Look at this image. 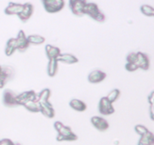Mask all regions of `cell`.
Here are the masks:
<instances>
[{"label": "cell", "mask_w": 154, "mask_h": 145, "mask_svg": "<svg viewBox=\"0 0 154 145\" xmlns=\"http://www.w3.org/2000/svg\"><path fill=\"white\" fill-rule=\"evenodd\" d=\"M148 101H149V104L154 103V91H152L148 96Z\"/></svg>", "instance_id": "cell-30"}, {"label": "cell", "mask_w": 154, "mask_h": 145, "mask_svg": "<svg viewBox=\"0 0 154 145\" xmlns=\"http://www.w3.org/2000/svg\"><path fill=\"white\" fill-rule=\"evenodd\" d=\"M150 119H152V121H154V115H150Z\"/></svg>", "instance_id": "cell-31"}, {"label": "cell", "mask_w": 154, "mask_h": 145, "mask_svg": "<svg viewBox=\"0 0 154 145\" xmlns=\"http://www.w3.org/2000/svg\"><path fill=\"white\" fill-rule=\"evenodd\" d=\"M134 131L137 133L138 134H140V136L143 135L144 134H146L149 130L146 128V127H145L143 125H136L134 126Z\"/></svg>", "instance_id": "cell-27"}, {"label": "cell", "mask_w": 154, "mask_h": 145, "mask_svg": "<svg viewBox=\"0 0 154 145\" xmlns=\"http://www.w3.org/2000/svg\"><path fill=\"white\" fill-rule=\"evenodd\" d=\"M84 13L91 19L99 23H103L106 20L105 14L101 12V11L99 9L98 5L94 2H87Z\"/></svg>", "instance_id": "cell-3"}, {"label": "cell", "mask_w": 154, "mask_h": 145, "mask_svg": "<svg viewBox=\"0 0 154 145\" xmlns=\"http://www.w3.org/2000/svg\"><path fill=\"white\" fill-rule=\"evenodd\" d=\"M140 11H141L142 14H143L144 15L148 16V17H152L153 16L154 14V8L152 6L148 5H143L140 6Z\"/></svg>", "instance_id": "cell-25"}, {"label": "cell", "mask_w": 154, "mask_h": 145, "mask_svg": "<svg viewBox=\"0 0 154 145\" xmlns=\"http://www.w3.org/2000/svg\"><path fill=\"white\" fill-rule=\"evenodd\" d=\"M24 4L9 2L8 6L4 10V13L7 15H18L23 11Z\"/></svg>", "instance_id": "cell-14"}, {"label": "cell", "mask_w": 154, "mask_h": 145, "mask_svg": "<svg viewBox=\"0 0 154 145\" xmlns=\"http://www.w3.org/2000/svg\"><path fill=\"white\" fill-rule=\"evenodd\" d=\"M16 50H17V43L16 38H11L8 39L6 42V45L5 48V55L9 57L11 56Z\"/></svg>", "instance_id": "cell-17"}, {"label": "cell", "mask_w": 154, "mask_h": 145, "mask_svg": "<svg viewBox=\"0 0 154 145\" xmlns=\"http://www.w3.org/2000/svg\"><path fill=\"white\" fill-rule=\"evenodd\" d=\"M60 49L58 47L54 46L51 45H45V54L48 57V60H57V57L60 55Z\"/></svg>", "instance_id": "cell-16"}, {"label": "cell", "mask_w": 154, "mask_h": 145, "mask_svg": "<svg viewBox=\"0 0 154 145\" xmlns=\"http://www.w3.org/2000/svg\"><path fill=\"white\" fill-rule=\"evenodd\" d=\"M17 95L18 94L13 90L8 89V88L4 90L3 93H2V103L4 106L8 108L18 106L17 102Z\"/></svg>", "instance_id": "cell-6"}, {"label": "cell", "mask_w": 154, "mask_h": 145, "mask_svg": "<svg viewBox=\"0 0 154 145\" xmlns=\"http://www.w3.org/2000/svg\"><path fill=\"white\" fill-rule=\"evenodd\" d=\"M42 3L45 11L49 14L59 12L63 9L65 5V2L63 0H42Z\"/></svg>", "instance_id": "cell-5"}, {"label": "cell", "mask_w": 154, "mask_h": 145, "mask_svg": "<svg viewBox=\"0 0 154 145\" xmlns=\"http://www.w3.org/2000/svg\"><path fill=\"white\" fill-rule=\"evenodd\" d=\"M98 111L101 115L109 116L115 113V109L112 103L108 100L106 97H103L100 99L99 101Z\"/></svg>", "instance_id": "cell-8"}, {"label": "cell", "mask_w": 154, "mask_h": 145, "mask_svg": "<svg viewBox=\"0 0 154 145\" xmlns=\"http://www.w3.org/2000/svg\"><path fill=\"white\" fill-rule=\"evenodd\" d=\"M69 106L72 108V110H75L78 112H83L86 110L87 109V105L82 100H79V99L73 98L69 101Z\"/></svg>", "instance_id": "cell-18"}, {"label": "cell", "mask_w": 154, "mask_h": 145, "mask_svg": "<svg viewBox=\"0 0 154 145\" xmlns=\"http://www.w3.org/2000/svg\"><path fill=\"white\" fill-rule=\"evenodd\" d=\"M87 2L85 0H70L69 2V8L74 15L82 17L85 15L84 10Z\"/></svg>", "instance_id": "cell-7"}, {"label": "cell", "mask_w": 154, "mask_h": 145, "mask_svg": "<svg viewBox=\"0 0 154 145\" xmlns=\"http://www.w3.org/2000/svg\"><path fill=\"white\" fill-rule=\"evenodd\" d=\"M137 66L138 68L143 69V70H147L149 68V57L145 53L141 52V51H137Z\"/></svg>", "instance_id": "cell-15"}, {"label": "cell", "mask_w": 154, "mask_h": 145, "mask_svg": "<svg viewBox=\"0 0 154 145\" xmlns=\"http://www.w3.org/2000/svg\"><path fill=\"white\" fill-rule=\"evenodd\" d=\"M125 68L127 71L128 72H134V71L137 70V69H139L138 66H137V64L132 63H126L125 65Z\"/></svg>", "instance_id": "cell-28"}, {"label": "cell", "mask_w": 154, "mask_h": 145, "mask_svg": "<svg viewBox=\"0 0 154 145\" xmlns=\"http://www.w3.org/2000/svg\"><path fill=\"white\" fill-rule=\"evenodd\" d=\"M137 145H154V134L148 131L146 134L140 136Z\"/></svg>", "instance_id": "cell-20"}, {"label": "cell", "mask_w": 154, "mask_h": 145, "mask_svg": "<svg viewBox=\"0 0 154 145\" xmlns=\"http://www.w3.org/2000/svg\"><path fill=\"white\" fill-rule=\"evenodd\" d=\"M57 60L58 62H62V63H67V64H74L79 62V59L77 58L75 55L72 54H60L57 58Z\"/></svg>", "instance_id": "cell-19"}, {"label": "cell", "mask_w": 154, "mask_h": 145, "mask_svg": "<svg viewBox=\"0 0 154 145\" xmlns=\"http://www.w3.org/2000/svg\"><path fill=\"white\" fill-rule=\"evenodd\" d=\"M15 76V69L11 66L0 65V88H3L7 82L12 80Z\"/></svg>", "instance_id": "cell-4"}, {"label": "cell", "mask_w": 154, "mask_h": 145, "mask_svg": "<svg viewBox=\"0 0 154 145\" xmlns=\"http://www.w3.org/2000/svg\"><path fill=\"white\" fill-rule=\"evenodd\" d=\"M54 127L57 131V141H75L78 140V136L72 131L70 127L64 125L60 121H56L54 123Z\"/></svg>", "instance_id": "cell-2"}, {"label": "cell", "mask_w": 154, "mask_h": 145, "mask_svg": "<svg viewBox=\"0 0 154 145\" xmlns=\"http://www.w3.org/2000/svg\"><path fill=\"white\" fill-rule=\"evenodd\" d=\"M0 145H21L19 143H14L11 139L4 138L0 140Z\"/></svg>", "instance_id": "cell-29"}, {"label": "cell", "mask_w": 154, "mask_h": 145, "mask_svg": "<svg viewBox=\"0 0 154 145\" xmlns=\"http://www.w3.org/2000/svg\"><path fill=\"white\" fill-rule=\"evenodd\" d=\"M16 39H17V51L21 53L26 51L27 48H29L30 44H29V41H28L27 36L25 34L24 31L20 29L18 32Z\"/></svg>", "instance_id": "cell-10"}, {"label": "cell", "mask_w": 154, "mask_h": 145, "mask_svg": "<svg viewBox=\"0 0 154 145\" xmlns=\"http://www.w3.org/2000/svg\"><path fill=\"white\" fill-rule=\"evenodd\" d=\"M126 60L127 63H132L136 64L137 60V53L134 52V51L128 53V55L126 56Z\"/></svg>", "instance_id": "cell-26"}, {"label": "cell", "mask_w": 154, "mask_h": 145, "mask_svg": "<svg viewBox=\"0 0 154 145\" xmlns=\"http://www.w3.org/2000/svg\"><path fill=\"white\" fill-rule=\"evenodd\" d=\"M106 77V73L100 69H94L91 71L88 76V81L90 83L97 84L103 82Z\"/></svg>", "instance_id": "cell-12"}, {"label": "cell", "mask_w": 154, "mask_h": 145, "mask_svg": "<svg viewBox=\"0 0 154 145\" xmlns=\"http://www.w3.org/2000/svg\"><path fill=\"white\" fill-rule=\"evenodd\" d=\"M58 71V61L56 59L48 60L47 66V73L50 77H54Z\"/></svg>", "instance_id": "cell-21"}, {"label": "cell", "mask_w": 154, "mask_h": 145, "mask_svg": "<svg viewBox=\"0 0 154 145\" xmlns=\"http://www.w3.org/2000/svg\"><path fill=\"white\" fill-rule=\"evenodd\" d=\"M37 94L38 93L35 92L33 90L23 91V92L18 94L17 97V102L18 106H23L26 102L30 100H36Z\"/></svg>", "instance_id": "cell-9"}, {"label": "cell", "mask_w": 154, "mask_h": 145, "mask_svg": "<svg viewBox=\"0 0 154 145\" xmlns=\"http://www.w3.org/2000/svg\"><path fill=\"white\" fill-rule=\"evenodd\" d=\"M120 90L118 89V88H114V89H112V91L107 94L106 98L108 99V100H109V102H111V103H114L116 100H118V98H119V96H120Z\"/></svg>", "instance_id": "cell-24"}, {"label": "cell", "mask_w": 154, "mask_h": 145, "mask_svg": "<svg viewBox=\"0 0 154 145\" xmlns=\"http://www.w3.org/2000/svg\"><path fill=\"white\" fill-rule=\"evenodd\" d=\"M50 96H51V90L48 88H44L37 94L36 101L39 105L41 113L49 119H52L55 116V111L52 104L48 100Z\"/></svg>", "instance_id": "cell-1"}, {"label": "cell", "mask_w": 154, "mask_h": 145, "mask_svg": "<svg viewBox=\"0 0 154 145\" xmlns=\"http://www.w3.org/2000/svg\"><path fill=\"white\" fill-rule=\"evenodd\" d=\"M91 122L96 129L98 130L99 131H101V132L106 131L109 127V122L106 121V119L101 117V116H92L91 118Z\"/></svg>", "instance_id": "cell-11"}, {"label": "cell", "mask_w": 154, "mask_h": 145, "mask_svg": "<svg viewBox=\"0 0 154 145\" xmlns=\"http://www.w3.org/2000/svg\"><path fill=\"white\" fill-rule=\"evenodd\" d=\"M27 39L29 44H32V45H41V44H43L45 42V37L40 35H35V34L28 35Z\"/></svg>", "instance_id": "cell-22"}, {"label": "cell", "mask_w": 154, "mask_h": 145, "mask_svg": "<svg viewBox=\"0 0 154 145\" xmlns=\"http://www.w3.org/2000/svg\"><path fill=\"white\" fill-rule=\"evenodd\" d=\"M28 111L31 112V113H38L40 112V108H39V105H38V102L36 100H30L28 101L23 105Z\"/></svg>", "instance_id": "cell-23"}, {"label": "cell", "mask_w": 154, "mask_h": 145, "mask_svg": "<svg viewBox=\"0 0 154 145\" xmlns=\"http://www.w3.org/2000/svg\"><path fill=\"white\" fill-rule=\"evenodd\" d=\"M33 11V5L31 2H26V3H24V8H23V11H22V12L20 14L17 15V17L20 19V21L23 22V23H26L32 17Z\"/></svg>", "instance_id": "cell-13"}]
</instances>
